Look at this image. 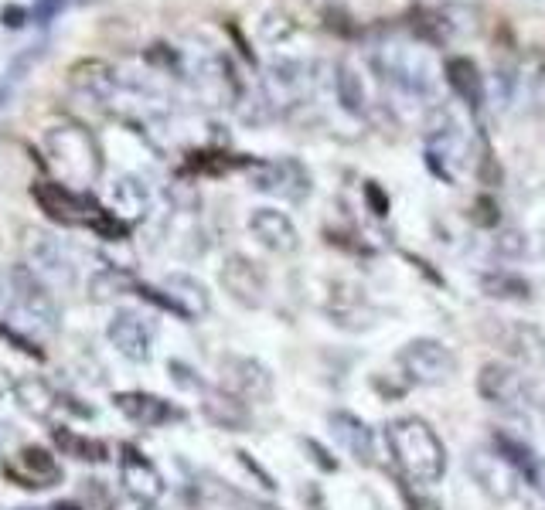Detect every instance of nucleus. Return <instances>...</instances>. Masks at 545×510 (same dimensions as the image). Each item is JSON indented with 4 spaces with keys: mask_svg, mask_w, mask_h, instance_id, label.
Wrapping results in <instances>:
<instances>
[{
    "mask_svg": "<svg viewBox=\"0 0 545 510\" xmlns=\"http://www.w3.org/2000/svg\"><path fill=\"white\" fill-rule=\"evenodd\" d=\"M385 442L389 453L396 459L402 476L413 483H440L447 473V449H443L440 436L426 419L419 415H402L385 425Z\"/></svg>",
    "mask_w": 545,
    "mask_h": 510,
    "instance_id": "obj_1",
    "label": "nucleus"
},
{
    "mask_svg": "<svg viewBox=\"0 0 545 510\" xmlns=\"http://www.w3.org/2000/svg\"><path fill=\"white\" fill-rule=\"evenodd\" d=\"M45 150L52 157V167L58 177L69 184H89L99 174L103 160H99V147L92 133L79 123H55L45 133Z\"/></svg>",
    "mask_w": 545,
    "mask_h": 510,
    "instance_id": "obj_2",
    "label": "nucleus"
},
{
    "mask_svg": "<svg viewBox=\"0 0 545 510\" xmlns=\"http://www.w3.org/2000/svg\"><path fill=\"white\" fill-rule=\"evenodd\" d=\"M14 283V300L7 310V320H14L24 334L31 337H48L58 330V306L48 296V286L31 272L28 266H18L11 272Z\"/></svg>",
    "mask_w": 545,
    "mask_h": 510,
    "instance_id": "obj_3",
    "label": "nucleus"
},
{
    "mask_svg": "<svg viewBox=\"0 0 545 510\" xmlns=\"http://www.w3.org/2000/svg\"><path fill=\"white\" fill-rule=\"evenodd\" d=\"M477 391H481L484 402L505 408L511 415H525L528 408H535V381L501 361L484 364L477 374Z\"/></svg>",
    "mask_w": 545,
    "mask_h": 510,
    "instance_id": "obj_4",
    "label": "nucleus"
},
{
    "mask_svg": "<svg viewBox=\"0 0 545 510\" xmlns=\"http://www.w3.org/2000/svg\"><path fill=\"white\" fill-rule=\"evenodd\" d=\"M399 364L402 371L409 374V381L416 385H443L457 374V354L450 351L443 340L433 337H416L409 340L406 347L399 351Z\"/></svg>",
    "mask_w": 545,
    "mask_h": 510,
    "instance_id": "obj_5",
    "label": "nucleus"
},
{
    "mask_svg": "<svg viewBox=\"0 0 545 510\" xmlns=\"http://www.w3.org/2000/svg\"><path fill=\"white\" fill-rule=\"evenodd\" d=\"M467 473H471V480L488 493L491 500H498V504H508V500L518 497V490H522V480L525 476L515 470V466L508 463L505 456L498 453V449H484L477 446L467 453L464 459Z\"/></svg>",
    "mask_w": 545,
    "mask_h": 510,
    "instance_id": "obj_6",
    "label": "nucleus"
},
{
    "mask_svg": "<svg viewBox=\"0 0 545 510\" xmlns=\"http://www.w3.org/2000/svg\"><path fill=\"white\" fill-rule=\"evenodd\" d=\"M222 385L242 402H266L273 395V374L253 357L225 354L222 357Z\"/></svg>",
    "mask_w": 545,
    "mask_h": 510,
    "instance_id": "obj_7",
    "label": "nucleus"
},
{
    "mask_svg": "<svg viewBox=\"0 0 545 510\" xmlns=\"http://www.w3.org/2000/svg\"><path fill=\"white\" fill-rule=\"evenodd\" d=\"M109 344L116 347L127 361H150V347H154V327L133 310H120L106 327Z\"/></svg>",
    "mask_w": 545,
    "mask_h": 510,
    "instance_id": "obj_8",
    "label": "nucleus"
},
{
    "mask_svg": "<svg viewBox=\"0 0 545 510\" xmlns=\"http://www.w3.org/2000/svg\"><path fill=\"white\" fill-rule=\"evenodd\" d=\"M120 476H123V487H127L133 500H140V504H157V500H161L164 476L157 473V466L150 463L144 453H137L133 446H123Z\"/></svg>",
    "mask_w": 545,
    "mask_h": 510,
    "instance_id": "obj_9",
    "label": "nucleus"
},
{
    "mask_svg": "<svg viewBox=\"0 0 545 510\" xmlns=\"http://www.w3.org/2000/svg\"><path fill=\"white\" fill-rule=\"evenodd\" d=\"M222 286L232 293V300L242 306H263L266 300V276L256 262H249L246 255H229L222 266Z\"/></svg>",
    "mask_w": 545,
    "mask_h": 510,
    "instance_id": "obj_10",
    "label": "nucleus"
},
{
    "mask_svg": "<svg viewBox=\"0 0 545 510\" xmlns=\"http://www.w3.org/2000/svg\"><path fill=\"white\" fill-rule=\"evenodd\" d=\"M249 232H253L270 252L290 255L300 249V238H297L293 221L276 208H256L253 215H249Z\"/></svg>",
    "mask_w": 545,
    "mask_h": 510,
    "instance_id": "obj_11",
    "label": "nucleus"
},
{
    "mask_svg": "<svg viewBox=\"0 0 545 510\" xmlns=\"http://www.w3.org/2000/svg\"><path fill=\"white\" fill-rule=\"evenodd\" d=\"M331 432L338 439V446L362 466L375 463V432L351 412H331Z\"/></svg>",
    "mask_w": 545,
    "mask_h": 510,
    "instance_id": "obj_12",
    "label": "nucleus"
},
{
    "mask_svg": "<svg viewBox=\"0 0 545 510\" xmlns=\"http://www.w3.org/2000/svg\"><path fill=\"white\" fill-rule=\"evenodd\" d=\"M116 408L137 425H167L181 419V412L171 402H164V398L157 395H147V391H120V395H116Z\"/></svg>",
    "mask_w": 545,
    "mask_h": 510,
    "instance_id": "obj_13",
    "label": "nucleus"
},
{
    "mask_svg": "<svg viewBox=\"0 0 545 510\" xmlns=\"http://www.w3.org/2000/svg\"><path fill=\"white\" fill-rule=\"evenodd\" d=\"M28 269L35 272L38 279L45 276V283H55V286H62L72 279V262L65 259L62 245H58L55 238L38 235V242L31 245V266Z\"/></svg>",
    "mask_w": 545,
    "mask_h": 510,
    "instance_id": "obj_14",
    "label": "nucleus"
},
{
    "mask_svg": "<svg viewBox=\"0 0 545 510\" xmlns=\"http://www.w3.org/2000/svg\"><path fill=\"white\" fill-rule=\"evenodd\" d=\"M201 395H205V412H208V419H212V422L225 425V429H232V432H242L249 425V408H246L242 398L232 395V391L201 388Z\"/></svg>",
    "mask_w": 545,
    "mask_h": 510,
    "instance_id": "obj_15",
    "label": "nucleus"
},
{
    "mask_svg": "<svg viewBox=\"0 0 545 510\" xmlns=\"http://www.w3.org/2000/svg\"><path fill=\"white\" fill-rule=\"evenodd\" d=\"M447 82H450V89L467 102V106L477 109L484 102V79H481V72H477V65L471 62V58H450Z\"/></svg>",
    "mask_w": 545,
    "mask_h": 510,
    "instance_id": "obj_16",
    "label": "nucleus"
},
{
    "mask_svg": "<svg viewBox=\"0 0 545 510\" xmlns=\"http://www.w3.org/2000/svg\"><path fill=\"white\" fill-rule=\"evenodd\" d=\"M147 187L140 181H133V177H123V181H116L113 187V215L120 218H140L147 211Z\"/></svg>",
    "mask_w": 545,
    "mask_h": 510,
    "instance_id": "obj_17",
    "label": "nucleus"
},
{
    "mask_svg": "<svg viewBox=\"0 0 545 510\" xmlns=\"http://www.w3.org/2000/svg\"><path fill=\"white\" fill-rule=\"evenodd\" d=\"M484 293L494 296V300H528L532 296V286L525 283L522 276H511V272H491V276L481 279Z\"/></svg>",
    "mask_w": 545,
    "mask_h": 510,
    "instance_id": "obj_18",
    "label": "nucleus"
},
{
    "mask_svg": "<svg viewBox=\"0 0 545 510\" xmlns=\"http://www.w3.org/2000/svg\"><path fill=\"white\" fill-rule=\"evenodd\" d=\"M55 446L62 449L65 456H75V459H106V446H103V442L79 439L69 429H55Z\"/></svg>",
    "mask_w": 545,
    "mask_h": 510,
    "instance_id": "obj_19",
    "label": "nucleus"
},
{
    "mask_svg": "<svg viewBox=\"0 0 545 510\" xmlns=\"http://www.w3.org/2000/svg\"><path fill=\"white\" fill-rule=\"evenodd\" d=\"M21 463L28 470V480H58L62 470L55 466V456H48L45 449H24Z\"/></svg>",
    "mask_w": 545,
    "mask_h": 510,
    "instance_id": "obj_20",
    "label": "nucleus"
},
{
    "mask_svg": "<svg viewBox=\"0 0 545 510\" xmlns=\"http://www.w3.org/2000/svg\"><path fill=\"white\" fill-rule=\"evenodd\" d=\"M338 96H341V102H345L348 113H362V106H365V92H362V82H358V75L351 72L348 65L338 72Z\"/></svg>",
    "mask_w": 545,
    "mask_h": 510,
    "instance_id": "obj_21",
    "label": "nucleus"
},
{
    "mask_svg": "<svg viewBox=\"0 0 545 510\" xmlns=\"http://www.w3.org/2000/svg\"><path fill=\"white\" fill-rule=\"evenodd\" d=\"M69 7V0H35L28 7V21L31 24H52L55 17H62V11Z\"/></svg>",
    "mask_w": 545,
    "mask_h": 510,
    "instance_id": "obj_22",
    "label": "nucleus"
},
{
    "mask_svg": "<svg viewBox=\"0 0 545 510\" xmlns=\"http://www.w3.org/2000/svg\"><path fill=\"white\" fill-rule=\"evenodd\" d=\"M471 221H474V225H481V228H494V225H498V204H494V198L481 194V198L474 201Z\"/></svg>",
    "mask_w": 545,
    "mask_h": 510,
    "instance_id": "obj_23",
    "label": "nucleus"
},
{
    "mask_svg": "<svg viewBox=\"0 0 545 510\" xmlns=\"http://www.w3.org/2000/svg\"><path fill=\"white\" fill-rule=\"evenodd\" d=\"M365 198H368V208H372V215H379V218L389 215V198L382 194V187H379V184L368 181V184H365Z\"/></svg>",
    "mask_w": 545,
    "mask_h": 510,
    "instance_id": "obj_24",
    "label": "nucleus"
},
{
    "mask_svg": "<svg viewBox=\"0 0 545 510\" xmlns=\"http://www.w3.org/2000/svg\"><path fill=\"white\" fill-rule=\"evenodd\" d=\"M525 480L532 483V487L545 497V459H542V456H535V463H532V470H528Z\"/></svg>",
    "mask_w": 545,
    "mask_h": 510,
    "instance_id": "obj_25",
    "label": "nucleus"
},
{
    "mask_svg": "<svg viewBox=\"0 0 545 510\" xmlns=\"http://www.w3.org/2000/svg\"><path fill=\"white\" fill-rule=\"evenodd\" d=\"M11 300H14V283H11V276H4V272H0V317H7V310H11Z\"/></svg>",
    "mask_w": 545,
    "mask_h": 510,
    "instance_id": "obj_26",
    "label": "nucleus"
},
{
    "mask_svg": "<svg viewBox=\"0 0 545 510\" xmlns=\"http://www.w3.org/2000/svg\"><path fill=\"white\" fill-rule=\"evenodd\" d=\"M304 446L310 449V453H314V463H317V466H321V470H327V473H331V470H338V463H334V459H327V453H324V449H321V446H317V442H314V439H307V442H304Z\"/></svg>",
    "mask_w": 545,
    "mask_h": 510,
    "instance_id": "obj_27",
    "label": "nucleus"
},
{
    "mask_svg": "<svg viewBox=\"0 0 545 510\" xmlns=\"http://www.w3.org/2000/svg\"><path fill=\"white\" fill-rule=\"evenodd\" d=\"M535 412L545 419V381H535Z\"/></svg>",
    "mask_w": 545,
    "mask_h": 510,
    "instance_id": "obj_28",
    "label": "nucleus"
}]
</instances>
